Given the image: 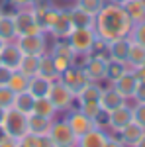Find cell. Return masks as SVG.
Here are the masks:
<instances>
[{
	"mask_svg": "<svg viewBox=\"0 0 145 147\" xmlns=\"http://www.w3.org/2000/svg\"><path fill=\"white\" fill-rule=\"evenodd\" d=\"M49 137L55 143V147H77V139L78 137L73 134L69 122L63 120H53L51 129H49Z\"/></svg>",
	"mask_w": 145,
	"mask_h": 147,
	"instance_id": "8992f818",
	"label": "cell"
},
{
	"mask_svg": "<svg viewBox=\"0 0 145 147\" xmlns=\"http://www.w3.org/2000/svg\"><path fill=\"white\" fill-rule=\"evenodd\" d=\"M71 32H73V24H71L67 8H59V14H57L55 22L49 28V34L53 35L55 39H67Z\"/></svg>",
	"mask_w": 145,
	"mask_h": 147,
	"instance_id": "5bb4252c",
	"label": "cell"
},
{
	"mask_svg": "<svg viewBox=\"0 0 145 147\" xmlns=\"http://www.w3.org/2000/svg\"><path fill=\"white\" fill-rule=\"evenodd\" d=\"M51 57H53V55H51ZM53 63H55V69H57L59 75H61L65 69H69L71 65H75V63H69L67 59H61V57H53Z\"/></svg>",
	"mask_w": 145,
	"mask_h": 147,
	"instance_id": "ab89813d",
	"label": "cell"
},
{
	"mask_svg": "<svg viewBox=\"0 0 145 147\" xmlns=\"http://www.w3.org/2000/svg\"><path fill=\"white\" fill-rule=\"evenodd\" d=\"M145 63V47L132 41L129 45V53H127V59H125V65L129 69H137L139 65Z\"/></svg>",
	"mask_w": 145,
	"mask_h": 147,
	"instance_id": "83f0119b",
	"label": "cell"
},
{
	"mask_svg": "<svg viewBox=\"0 0 145 147\" xmlns=\"http://www.w3.org/2000/svg\"><path fill=\"white\" fill-rule=\"evenodd\" d=\"M106 2H108V0H75V4H77L78 8H82L84 12H88L92 16H96V14L104 8Z\"/></svg>",
	"mask_w": 145,
	"mask_h": 147,
	"instance_id": "e575fe53",
	"label": "cell"
},
{
	"mask_svg": "<svg viewBox=\"0 0 145 147\" xmlns=\"http://www.w3.org/2000/svg\"><path fill=\"white\" fill-rule=\"evenodd\" d=\"M20 141H22L26 147H55V143L51 141L49 136H34V134H30V131L24 137H20Z\"/></svg>",
	"mask_w": 145,
	"mask_h": 147,
	"instance_id": "f546056e",
	"label": "cell"
},
{
	"mask_svg": "<svg viewBox=\"0 0 145 147\" xmlns=\"http://www.w3.org/2000/svg\"><path fill=\"white\" fill-rule=\"evenodd\" d=\"M2 125H4V129H6L8 136L20 139V137H24L28 134V116L18 112L16 108H8Z\"/></svg>",
	"mask_w": 145,
	"mask_h": 147,
	"instance_id": "ba28073f",
	"label": "cell"
},
{
	"mask_svg": "<svg viewBox=\"0 0 145 147\" xmlns=\"http://www.w3.org/2000/svg\"><path fill=\"white\" fill-rule=\"evenodd\" d=\"M137 82H139V79L135 77V73L132 71V69H127L120 79H116L114 82H112V86L120 92L125 100H132V98H134V92H135Z\"/></svg>",
	"mask_w": 145,
	"mask_h": 147,
	"instance_id": "8fae6325",
	"label": "cell"
},
{
	"mask_svg": "<svg viewBox=\"0 0 145 147\" xmlns=\"http://www.w3.org/2000/svg\"><path fill=\"white\" fill-rule=\"evenodd\" d=\"M32 114H37V116H43V118H49V120H55L57 108L53 106V102L49 100V96H41V98H35L34 102V112Z\"/></svg>",
	"mask_w": 145,
	"mask_h": 147,
	"instance_id": "d4e9b609",
	"label": "cell"
},
{
	"mask_svg": "<svg viewBox=\"0 0 145 147\" xmlns=\"http://www.w3.org/2000/svg\"><path fill=\"white\" fill-rule=\"evenodd\" d=\"M125 98H123L120 92L116 90L114 86H102V92H100V98H98V104H100V108L104 110V112L108 114V112H112V110H116V108H120L122 104H125Z\"/></svg>",
	"mask_w": 145,
	"mask_h": 147,
	"instance_id": "4fadbf2b",
	"label": "cell"
},
{
	"mask_svg": "<svg viewBox=\"0 0 145 147\" xmlns=\"http://www.w3.org/2000/svg\"><path fill=\"white\" fill-rule=\"evenodd\" d=\"M98 35L94 32V28H73V32L69 34L67 41L75 49L77 57H86L94 51Z\"/></svg>",
	"mask_w": 145,
	"mask_h": 147,
	"instance_id": "7a4b0ae2",
	"label": "cell"
},
{
	"mask_svg": "<svg viewBox=\"0 0 145 147\" xmlns=\"http://www.w3.org/2000/svg\"><path fill=\"white\" fill-rule=\"evenodd\" d=\"M78 110L84 114L86 118H90L94 124H96V120L100 118V114L104 112V110L100 108V104H98V102H82V104H78Z\"/></svg>",
	"mask_w": 145,
	"mask_h": 147,
	"instance_id": "836d02e7",
	"label": "cell"
},
{
	"mask_svg": "<svg viewBox=\"0 0 145 147\" xmlns=\"http://www.w3.org/2000/svg\"><path fill=\"white\" fill-rule=\"evenodd\" d=\"M2 14H4V12H2V8H0V16H2Z\"/></svg>",
	"mask_w": 145,
	"mask_h": 147,
	"instance_id": "11a10c76",
	"label": "cell"
},
{
	"mask_svg": "<svg viewBox=\"0 0 145 147\" xmlns=\"http://www.w3.org/2000/svg\"><path fill=\"white\" fill-rule=\"evenodd\" d=\"M108 2H116V4H123L125 0H108Z\"/></svg>",
	"mask_w": 145,
	"mask_h": 147,
	"instance_id": "681fc988",
	"label": "cell"
},
{
	"mask_svg": "<svg viewBox=\"0 0 145 147\" xmlns=\"http://www.w3.org/2000/svg\"><path fill=\"white\" fill-rule=\"evenodd\" d=\"M18 141H20V139H16V137H12V136L6 134L4 139L0 141V147H16V145H18Z\"/></svg>",
	"mask_w": 145,
	"mask_h": 147,
	"instance_id": "7bdbcfd3",
	"label": "cell"
},
{
	"mask_svg": "<svg viewBox=\"0 0 145 147\" xmlns=\"http://www.w3.org/2000/svg\"><path fill=\"white\" fill-rule=\"evenodd\" d=\"M4 43H6V41H4V39L0 37V51H2V47H4Z\"/></svg>",
	"mask_w": 145,
	"mask_h": 147,
	"instance_id": "f907efd6",
	"label": "cell"
},
{
	"mask_svg": "<svg viewBox=\"0 0 145 147\" xmlns=\"http://www.w3.org/2000/svg\"><path fill=\"white\" fill-rule=\"evenodd\" d=\"M132 110H134V122L145 127V102H135Z\"/></svg>",
	"mask_w": 145,
	"mask_h": 147,
	"instance_id": "74e56055",
	"label": "cell"
},
{
	"mask_svg": "<svg viewBox=\"0 0 145 147\" xmlns=\"http://www.w3.org/2000/svg\"><path fill=\"white\" fill-rule=\"evenodd\" d=\"M14 98H16V92L12 90L8 84H0V108H12L14 106Z\"/></svg>",
	"mask_w": 145,
	"mask_h": 147,
	"instance_id": "d590c367",
	"label": "cell"
},
{
	"mask_svg": "<svg viewBox=\"0 0 145 147\" xmlns=\"http://www.w3.org/2000/svg\"><path fill=\"white\" fill-rule=\"evenodd\" d=\"M127 65L123 63V61H114V59H108V67H106V80L108 82H114L116 79H120L123 73L127 71Z\"/></svg>",
	"mask_w": 145,
	"mask_h": 147,
	"instance_id": "4dcf8cb0",
	"label": "cell"
},
{
	"mask_svg": "<svg viewBox=\"0 0 145 147\" xmlns=\"http://www.w3.org/2000/svg\"><path fill=\"white\" fill-rule=\"evenodd\" d=\"M82 71L92 82H104L106 80V67H108V57L100 53H90L82 61Z\"/></svg>",
	"mask_w": 145,
	"mask_h": 147,
	"instance_id": "277c9868",
	"label": "cell"
},
{
	"mask_svg": "<svg viewBox=\"0 0 145 147\" xmlns=\"http://www.w3.org/2000/svg\"><path fill=\"white\" fill-rule=\"evenodd\" d=\"M134 147H145V134L141 137H139V141H137V143H135Z\"/></svg>",
	"mask_w": 145,
	"mask_h": 147,
	"instance_id": "bcb514c9",
	"label": "cell"
},
{
	"mask_svg": "<svg viewBox=\"0 0 145 147\" xmlns=\"http://www.w3.org/2000/svg\"><path fill=\"white\" fill-rule=\"evenodd\" d=\"M49 53L53 57H61V59H67L69 63H77V53H75V49L71 47L67 39H55L51 47H49Z\"/></svg>",
	"mask_w": 145,
	"mask_h": 147,
	"instance_id": "44dd1931",
	"label": "cell"
},
{
	"mask_svg": "<svg viewBox=\"0 0 145 147\" xmlns=\"http://www.w3.org/2000/svg\"><path fill=\"white\" fill-rule=\"evenodd\" d=\"M108 136H110L108 129H104L100 125H94L92 129H88L84 136H80L77 139V147H104Z\"/></svg>",
	"mask_w": 145,
	"mask_h": 147,
	"instance_id": "7c38bea8",
	"label": "cell"
},
{
	"mask_svg": "<svg viewBox=\"0 0 145 147\" xmlns=\"http://www.w3.org/2000/svg\"><path fill=\"white\" fill-rule=\"evenodd\" d=\"M34 102H35L34 94H30L28 90H24V92H18V94H16V98H14V106H12V108H16L18 112L30 116V114L34 112Z\"/></svg>",
	"mask_w": 145,
	"mask_h": 147,
	"instance_id": "484cf974",
	"label": "cell"
},
{
	"mask_svg": "<svg viewBox=\"0 0 145 147\" xmlns=\"http://www.w3.org/2000/svg\"><path fill=\"white\" fill-rule=\"evenodd\" d=\"M51 124H53V120L43 118V116H37V114L28 116V131L34 136H49Z\"/></svg>",
	"mask_w": 145,
	"mask_h": 147,
	"instance_id": "ffe728a7",
	"label": "cell"
},
{
	"mask_svg": "<svg viewBox=\"0 0 145 147\" xmlns=\"http://www.w3.org/2000/svg\"><path fill=\"white\" fill-rule=\"evenodd\" d=\"M45 32H39V34H24L16 37V43L22 49L24 55H35L41 57L43 53L49 51V39H47Z\"/></svg>",
	"mask_w": 145,
	"mask_h": 147,
	"instance_id": "3957f363",
	"label": "cell"
},
{
	"mask_svg": "<svg viewBox=\"0 0 145 147\" xmlns=\"http://www.w3.org/2000/svg\"><path fill=\"white\" fill-rule=\"evenodd\" d=\"M28 84H30V77H26L24 73H20V71H18V69H14V71H12L10 80H8V86H10L16 94H18V92L28 90Z\"/></svg>",
	"mask_w": 145,
	"mask_h": 147,
	"instance_id": "1f68e13d",
	"label": "cell"
},
{
	"mask_svg": "<svg viewBox=\"0 0 145 147\" xmlns=\"http://www.w3.org/2000/svg\"><path fill=\"white\" fill-rule=\"evenodd\" d=\"M134 22L125 14L122 4L116 2H106L96 16H94V32L102 41H112L118 37H127L132 32Z\"/></svg>",
	"mask_w": 145,
	"mask_h": 147,
	"instance_id": "6da1fadb",
	"label": "cell"
},
{
	"mask_svg": "<svg viewBox=\"0 0 145 147\" xmlns=\"http://www.w3.org/2000/svg\"><path fill=\"white\" fill-rule=\"evenodd\" d=\"M102 92V84L100 82H86L82 86V90L77 94V104H82V102H98Z\"/></svg>",
	"mask_w": 145,
	"mask_h": 147,
	"instance_id": "cb8c5ba5",
	"label": "cell"
},
{
	"mask_svg": "<svg viewBox=\"0 0 145 147\" xmlns=\"http://www.w3.org/2000/svg\"><path fill=\"white\" fill-rule=\"evenodd\" d=\"M139 2H141V4H143V8H145V0H139Z\"/></svg>",
	"mask_w": 145,
	"mask_h": 147,
	"instance_id": "db71d44e",
	"label": "cell"
},
{
	"mask_svg": "<svg viewBox=\"0 0 145 147\" xmlns=\"http://www.w3.org/2000/svg\"><path fill=\"white\" fill-rule=\"evenodd\" d=\"M104 147H125V145H123V141L116 134H110L108 139H106V143H104Z\"/></svg>",
	"mask_w": 145,
	"mask_h": 147,
	"instance_id": "b9f144b4",
	"label": "cell"
},
{
	"mask_svg": "<svg viewBox=\"0 0 145 147\" xmlns=\"http://www.w3.org/2000/svg\"><path fill=\"white\" fill-rule=\"evenodd\" d=\"M132 100L135 102H145V80H139L137 86H135V92H134V98Z\"/></svg>",
	"mask_w": 145,
	"mask_h": 147,
	"instance_id": "f35d334b",
	"label": "cell"
},
{
	"mask_svg": "<svg viewBox=\"0 0 145 147\" xmlns=\"http://www.w3.org/2000/svg\"><path fill=\"white\" fill-rule=\"evenodd\" d=\"M143 134H145V127L132 120V122L125 125L120 134H116V136H118V137L123 141V145H125V147H134L135 143L139 141V137L143 136Z\"/></svg>",
	"mask_w": 145,
	"mask_h": 147,
	"instance_id": "ac0fdd59",
	"label": "cell"
},
{
	"mask_svg": "<svg viewBox=\"0 0 145 147\" xmlns=\"http://www.w3.org/2000/svg\"><path fill=\"white\" fill-rule=\"evenodd\" d=\"M12 6L18 10V8H32V0H8Z\"/></svg>",
	"mask_w": 145,
	"mask_h": 147,
	"instance_id": "ee69618b",
	"label": "cell"
},
{
	"mask_svg": "<svg viewBox=\"0 0 145 147\" xmlns=\"http://www.w3.org/2000/svg\"><path fill=\"white\" fill-rule=\"evenodd\" d=\"M47 96H49V100L53 102V106L57 108V112H69L75 106V102H77V96L69 90L59 79L51 82V90H49Z\"/></svg>",
	"mask_w": 145,
	"mask_h": 147,
	"instance_id": "5b68a950",
	"label": "cell"
},
{
	"mask_svg": "<svg viewBox=\"0 0 145 147\" xmlns=\"http://www.w3.org/2000/svg\"><path fill=\"white\" fill-rule=\"evenodd\" d=\"M0 37L8 43V41H14L18 34H16V28H14V18H12V14H2L0 16Z\"/></svg>",
	"mask_w": 145,
	"mask_h": 147,
	"instance_id": "4316f807",
	"label": "cell"
},
{
	"mask_svg": "<svg viewBox=\"0 0 145 147\" xmlns=\"http://www.w3.org/2000/svg\"><path fill=\"white\" fill-rule=\"evenodd\" d=\"M12 71L14 69L6 67V65H0V84H8V80L12 77Z\"/></svg>",
	"mask_w": 145,
	"mask_h": 147,
	"instance_id": "60d3db41",
	"label": "cell"
},
{
	"mask_svg": "<svg viewBox=\"0 0 145 147\" xmlns=\"http://www.w3.org/2000/svg\"><path fill=\"white\" fill-rule=\"evenodd\" d=\"M69 18H71V24L73 28H94V16L84 12L82 8H78L77 4H73L71 8H67Z\"/></svg>",
	"mask_w": 145,
	"mask_h": 147,
	"instance_id": "d6986e66",
	"label": "cell"
},
{
	"mask_svg": "<svg viewBox=\"0 0 145 147\" xmlns=\"http://www.w3.org/2000/svg\"><path fill=\"white\" fill-rule=\"evenodd\" d=\"M67 116H65V120L69 122V125H71V129H73V134L77 137H80V136H84L88 129H92L94 127V122L90 120V118H86L84 114L80 112L78 108H71L69 112H65Z\"/></svg>",
	"mask_w": 145,
	"mask_h": 147,
	"instance_id": "30bf717a",
	"label": "cell"
},
{
	"mask_svg": "<svg viewBox=\"0 0 145 147\" xmlns=\"http://www.w3.org/2000/svg\"><path fill=\"white\" fill-rule=\"evenodd\" d=\"M59 80H61V82H63V84H65V86H67L75 96L82 90V86H84L86 82H90L88 77L84 75L82 67L77 65V63H75V65H71L69 69H65V71L59 75Z\"/></svg>",
	"mask_w": 145,
	"mask_h": 147,
	"instance_id": "9c48e42d",
	"label": "cell"
},
{
	"mask_svg": "<svg viewBox=\"0 0 145 147\" xmlns=\"http://www.w3.org/2000/svg\"><path fill=\"white\" fill-rule=\"evenodd\" d=\"M37 65H39V57L35 55H24L20 65H18V71L24 73L26 77H34L37 75Z\"/></svg>",
	"mask_w": 145,
	"mask_h": 147,
	"instance_id": "d6a6232c",
	"label": "cell"
},
{
	"mask_svg": "<svg viewBox=\"0 0 145 147\" xmlns=\"http://www.w3.org/2000/svg\"><path fill=\"white\" fill-rule=\"evenodd\" d=\"M132 71L135 73V77H137L139 80H145V63H143V65H139L137 69H132Z\"/></svg>",
	"mask_w": 145,
	"mask_h": 147,
	"instance_id": "f6af8a7d",
	"label": "cell"
},
{
	"mask_svg": "<svg viewBox=\"0 0 145 147\" xmlns=\"http://www.w3.org/2000/svg\"><path fill=\"white\" fill-rule=\"evenodd\" d=\"M129 45H132V39L129 37H118V39H112L106 43V57L114 59V61H123L127 59L129 53Z\"/></svg>",
	"mask_w": 145,
	"mask_h": 147,
	"instance_id": "9a60e30c",
	"label": "cell"
},
{
	"mask_svg": "<svg viewBox=\"0 0 145 147\" xmlns=\"http://www.w3.org/2000/svg\"><path fill=\"white\" fill-rule=\"evenodd\" d=\"M122 6H123L125 14L129 16V20L134 24L145 20V8H143V4H141L139 0H125Z\"/></svg>",
	"mask_w": 145,
	"mask_h": 147,
	"instance_id": "f1b7e54d",
	"label": "cell"
},
{
	"mask_svg": "<svg viewBox=\"0 0 145 147\" xmlns=\"http://www.w3.org/2000/svg\"><path fill=\"white\" fill-rule=\"evenodd\" d=\"M127 37H129L132 41H135V43H139V45L145 47V20L134 24V26H132V32H129Z\"/></svg>",
	"mask_w": 145,
	"mask_h": 147,
	"instance_id": "8d00e7d4",
	"label": "cell"
},
{
	"mask_svg": "<svg viewBox=\"0 0 145 147\" xmlns=\"http://www.w3.org/2000/svg\"><path fill=\"white\" fill-rule=\"evenodd\" d=\"M63 2H73V4H75V0H63Z\"/></svg>",
	"mask_w": 145,
	"mask_h": 147,
	"instance_id": "f5cc1de1",
	"label": "cell"
},
{
	"mask_svg": "<svg viewBox=\"0 0 145 147\" xmlns=\"http://www.w3.org/2000/svg\"><path fill=\"white\" fill-rule=\"evenodd\" d=\"M16 147H26V145H24L22 141H18V145H16Z\"/></svg>",
	"mask_w": 145,
	"mask_h": 147,
	"instance_id": "816d5d0a",
	"label": "cell"
},
{
	"mask_svg": "<svg viewBox=\"0 0 145 147\" xmlns=\"http://www.w3.org/2000/svg\"><path fill=\"white\" fill-rule=\"evenodd\" d=\"M22 57H24V53H22V49L18 47L16 39H14V41H8V43H4L2 51H0L2 65H6V67H10V69H18L20 61H22Z\"/></svg>",
	"mask_w": 145,
	"mask_h": 147,
	"instance_id": "e0dca14e",
	"label": "cell"
},
{
	"mask_svg": "<svg viewBox=\"0 0 145 147\" xmlns=\"http://www.w3.org/2000/svg\"><path fill=\"white\" fill-rule=\"evenodd\" d=\"M51 82H53V80L45 79V77H41V75H34V77H30L28 92H30V94H34V98L47 96L49 90H51Z\"/></svg>",
	"mask_w": 145,
	"mask_h": 147,
	"instance_id": "7402d4cb",
	"label": "cell"
},
{
	"mask_svg": "<svg viewBox=\"0 0 145 147\" xmlns=\"http://www.w3.org/2000/svg\"><path fill=\"white\" fill-rule=\"evenodd\" d=\"M12 18H14V28H16V34L18 35L26 34L32 26H35L34 8H18L12 14Z\"/></svg>",
	"mask_w": 145,
	"mask_h": 147,
	"instance_id": "2e32d148",
	"label": "cell"
},
{
	"mask_svg": "<svg viewBox=\"0 0 145 147\" xmlns=\"http://www.w3.org/2000/svg\"><path fill=\"white\" fill-rule=\"evenodd\" d=\"M134 120V110H132V104H122L120 108H116V110H112L108 112L106 116V129L110 131V134H120L125 125L129 124Z\"/></svg>",
	"mask_w": 145,
	"mask_h": 147,
	"instance_id": "52a82bcc",
	"label": "cell"
},
{
	"mask_svg": "<svg viewBox=\"0 0 145 147\" xmlns=\"http://www.w3.org/2000/svg\"><path fill=\"white\" fill-rule=\"evenodd\" d=\"M4 136H6V129H4V125L0 124V141L4 139Z\"/></svg>",
	"mask_w": 145,
	"mask_h": 147,
	"instance_id": "c3c4849f",
	"label": "cell"
},
{
	"mask_svg": "<svg viewBox=\"0 0 145 147\" xmlns=\"http://www.w3.org/2000/svg\"><path fill=\"white\" fill-rule=\"evenodd\" d=\"M0 65H2V59H0Z\"/></svg>",
	"mask_w": 145,
	"mask_h": 147,
	"instance_id": "9f6ffc18",
	"label": "cell"
},
{
	"mask_svg": "<svg viewBox=\"0 0 145 147\" xmlns=\"http://www.w3.org/2000/svg\"><path fill=\"white\" fill-rule=\"evenodd\" d=\"M37 75H41V77H45V79H49V80H57V79H59V73H57L55 63H53V57H51V53H49V51L39 57Z\"/></svg>",
	"mask_w": 145,
	"mask_h": 147,
	"instance_id": "603a6c76",
	"label": "cell"
},
{
	"mask_svg": "<svg viewBox=\"0 0 145 147\" xmlns=\"http://www.w3.org/2000/svg\"><path fill=\"white\" fill-rule=\"evenodd\" d=\"M4 116H6V108H0V124L4 122Z\"/></svg>",
	"mask_w": 145,
	"mask_h": 147,
	"instance_id": "7dc6e473",
	"label": "cell"
}]
</instances>
